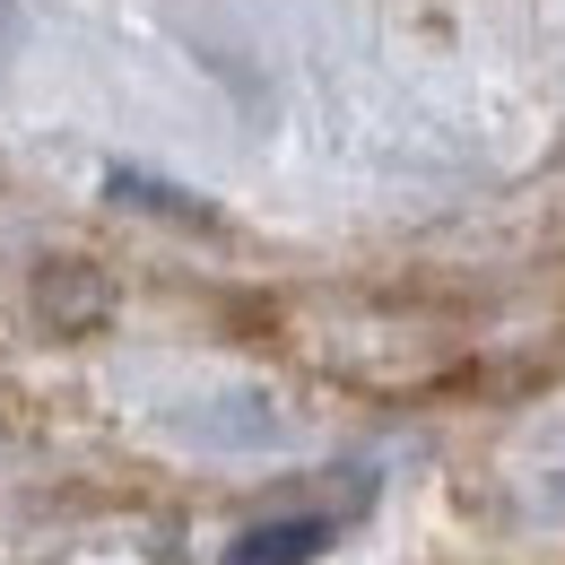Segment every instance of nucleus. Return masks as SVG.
Wrapping results in <instances>:
<instances>
[{
  "label": "nucleus",
  "instance_id": "obj_4",
  "mask_svg": "<svg viewBox=\"0 0 565 565\" xmlns=\"http://www.w3.org/2000/svg\"><path fill=\"white\" fill-rule=\"evenodd\" d=\"M0 71H9V9H0Z\"/></svg>",
  "mask_w": 565,
  "mask_h": 565
},
{
  "label": "nucleus",
  "instance_id": "obj_2",
  "mask_svg": "<svg viewBox=\"0 0 565 565\" xmlns=\"http://www.w3.org/2000/svg\"><path fill=\"white\" fill-rule=\"evenodd\" d=\"M44 305H53L62 331H78V322H96V313L114 305V287L87 279V270H71V262H53V270H44Z\"/></svg>",
  "mask_w": 565,
  "mask_h": 565
},
{
  "label": "nucleus",
  "instance_id": "obj_1",
  "mask_svg": "<svg viewBox=\"0 0 565 565\" xmlns=\"http://www.w3.org/2000/svg\"><path fill=\"white\" fill-rule=\"evenodd\" d=\"M331 540H340L331 513H279V522L235 531V540H226V565H313Z\"/></svg>",
  "mask_w": 565,
  "mask_h": 565
},
{
  "label": "nucleus",
  "instance_id": "obj_3",
  "mask_svg": "<svg viewBox=\"0 0 565 565\" xmlns=\"http://www.w3.org/2000/svg\"><path fill=\"white\" fill-rule=\"evenodd\" d=\"M105 192H114V201H140V210H157V217H192V226H217V210H210V201H192V192H174V183H148L140 166L105 174Z\"/></svg>",
  "mask_w": 565,
  "mask_h": 565
}]
</instances>
